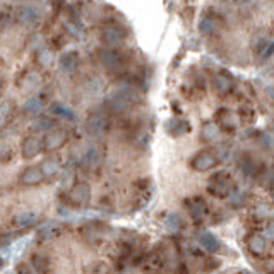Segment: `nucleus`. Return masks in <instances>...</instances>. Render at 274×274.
Listing matches in <instances>:
<instances>
[{
  "label": "nucleus",
  "mask_w": 274,
  "mask_h": 274,
  "mask_svg": "<svg viewBox=\"0 0 274 274\" xmlns=\"http://www.w3.org/2000/svg\"><path fill=\"white\" fill-rule=\"evenodd\" d=\"M216 119H218V123H220L221 127H224V129H237L238 123H240L237 113H233L231 110H220Z\"/></svg>",
  "instance_id": "15"
},
{
  "label": "nucleus",
  "mask_w": 274,
  "mask_h": 274,
  "mask_svg": "<svg viewBox=\"0 0 274 274\" xmlns=\"http://www.w3.org/2000/svg\"><path fill=\"white\" fill-rule=\"evenodd\" d=\"M38 62H40L41 65H48L51 62V51L50 50H41L40 57H38Z\"/></svg>",
  "instance_id": "30"
},
{
  "label": "nucleus",
  "mask_w": 274,
  "mask_h": 274,
  "mask_svg": "<svg viewBox=\"0 0 274 274\" xmlns=\"http://www.w3.org/2000/svg\"><path fill=\"white\" fill-rule=\"evenodd\" d=\"M199 243H201V247L206 250V252L214 254L220 250V242H218L216 237L211 235L209 231H204V233L199 235Z\"/></svg>",
  "instance_id": "18"
},
{
  "label": "nucleus",
  "mask_w": 274,
  "mask_h": 274,
  "mask_svg": "<svg viewBox=\"0 0 274 274\" xmlns=\"http://www.w3.org/2000/svg\"><path fill=\"white\" fill-rule=\"evenodd\" d=\"M187 204H188L190 218L195 223H201L206 218V214H207V206H206V202L202 201L201 197H194V199H190V201H187Z\"/></svg>",
  "instance_id": "11"
},
{
  "label": "nucleus",
  "mask_w": 274,
  "mask_h": 274,
  "mask_svg": "<svg viewBox=\"0 0 274 274\" xmlns=\"http://www.w3.org/2000/svg\"><path fill=\"white\" fill-rule=\"evenodd\" d=\"M41 110H43V101L40 100V98H31V100H28L24 103V112L26 113H40Z\"/></svg>",
  "instance_id": "26"
},
{
  "label": "nucleus",
  "mask_w": 274,
  "mask_h": 274,
  "mask_svg": "<svg viewBox=\"0 0 274 274\" xmlns=\"http://www.w3.org/2000/svg\"><path fill=\"white\" fill-rule=\"evenodd\" d=\"M60 233H62V226L57 223H48V224H45V226L40 228V238H43V240L58 237Z\"/></svg>",
  "instance_id": "24"
},
{
  "label": "nucleus",
  "mask_w": 274,
  "mask_h": 274,
  "mask_svg": "<svg viewBox=\"0 0 274 274\" xmlns=\"http://www.w3.org/2000/svg\"><path fill=\"white\" fill-rule=\"evenodd\" d=\"M190 130V123L184 119H170L166 122V132L171 137H180Z\"/></svg>",
  "instance_id": "14"
},
{
  "label": "nucleus",
  "mask_w": 274,
  "mask_h": 274,
  "mask_svg": "<svg viewBox=\"0 0 274 274\" xmlns=\"http://www.w3.org/2000/svg\"><path fill=\"white\" fill-rule=\"evenodd\" d=\"M262 235L267 238V240H271V242H274V221H269V223L266 224V228H264Z\"/></svg>",
  "instance_id": "29"
},
{
  "label": "nucleus",
  "mask_w": 274,
  "mask_h": 274,
  "mask_svg": "<svg viewBox=\"0 0 274 274\" xmlns=\"http://www.w3.org/2000/svg\"><path fill=\"white\" fill-rule=\"evenodd\" d=\"M230 199H231V204H233L235 207H242L247 201V195H245V192H242V190H235L230 194Z\"/></svg>",
  "instance_id": "27"
},
{
  "label": "nucleus",
  "mask_w": 274,
  "mask_h": 274,
  "mask_svg": "<svg viewBox=\"0 0 274 274\" xmlns=\"http://www.w3.org/2000/svg\"><path fill=\"white\" fill-rule=\"evenodd\" d=\"M201 134H202V139L207 142H213L220 139V129H218L216 123H206V125L202 127Z\"/></svg>",
  "instance_id": "23"
},
{
  "label": "nucleus",
  "mask_w": 274,
  "mask_h": 274,
  "mask_svg": "<svg viewBox=\"0 0 274 274\" xmlns=\"http://www.w3.org/2000/svg\"><path fill=\"white\" fill-rule=\"evenodd\" d=\"M58 65H60V68L64 70V72H74L77 68V65H79V58H77V53L76 51H68V53H64L60 57V60H58Z\"/></svg>",
  "instance_id": "17"
},
{
  "label": "nucleus",
  "mask_w": 274,
  "mask_h": 274,
  "mask_svg": "<svg viewBox=\"0 0 274 274\" xmlns=\"http://www.w3.org/2000/svg\"><path fill=\"white\" fill-rule=\"evenodd\" d=\"M98 58H100L101 65L105 68H108V70H119L122 67V57H120V53L110 50V48L98 51Z\"/></svg>",
  "instance_id": "8"
},
{
  "label": "nucleus",
  "mask_w": 274,
  "mask_h": 274,
  "mask_svg": "<svg viewBox=\"0 0 274 274\" xmlns=\"http://www.w3.org/2000/svg\"><path fill=\"white\" fill-rule=\"evenodd\" d=\"M41 148H43V144H41V141L38 139V137H33V136L26 137L24 141H22V144H21L22 158H26V159L34 158V156L41 151Z\"/></svg>",
  "instance_id": "13"
},
{
  "label": "nucleus",
  "mask_w": 274,
  "mask_h": 274,
  "mask_svg": "<svg viewBox=\"0 0 274 274\" xmlns=\"http://www.w3.org/2000/svg\"><path fill=\"white\" fill-rule=\"evenodd\" d=\"M65 142H67V132H65V130H62V129H53V130H50L47 136H45L43 149L47 153L57 151V149H60Z\"/></svg>",
  "instance_id": "5"
},
{
  "label": "nucleus",
  "mask_w": 274,
  "mask_h": 274,
  "mask_svg": "<svg viewBox=\"0 0 274 274\" xmlns=\"http://www.w3.org/2000/svg\"><path fill=\"white\" fill-rule=\"evenodd\" d=\"M267 94H269L271 98H274V86L273 87H267Z\"/></svg>",
  "instance_id": "33"
},
{
  "label": "nucleus",
  "mask_w": 274,
  "mask_h": 274,
  "mask_svg": "<svg viewBox=\"0 0 274 274\" xmlns=\"http://www.w3.org/2000/svg\"><path fill=\"white\" fill-rule=\"evenodd\" d=\"M245 243H247V249H249L254 256H264V254H266L267 243H266V237H264V235H259V233L249 235Z\"/></svg>",
  "instance_id": "12"
},
{
  "label": "nucleus",
  "mask_w": 274,
  "mask_h": 274,
  "mask_svg": "<svg viewBox=\"0 0 274 274\" xmlns=\"http://www.w3.org/2000/svg\"><path fill=\"white\" fill-rule=\"evenodd\" d=\"M108 117L103 112H93L89 113L86 120V129L93 137H100L108 130Z\"/></svg>",
  "instance_id": "3"
},
{
  "label": "nucleus",
  "mask_w": 274,
  "mask_h": 274,
  "mask_svg": "<svg viewBox=\"0 0 274 274\" xmlns=\"http://www.w3.org/2000/svg\"><path fill=\"white\" fill-rule=\"evenodd\" d=\"M123 38H125V34H123L122 29L117 28V26H106V28L103 29V33H101V41L105 45H108V47H117V45H120L123 41Z\"/></svg>",
  "instance_id": "10"
},
{
  "label": "nucleus",
  "mask_w": 274,
  "mask_h": 274,
  "mask_svg": "<svg viewBox=\"0 0 274 274\" xmlns=\"http://www.w3.org/2000/svg\"><path fill=\"white\" fill-rule=\"evenodd\" d=\"M96 156H98V151H93V149H91V151L86 154L87 163H89V165H94V163H96Z\"/></svg>",
  "instance_id": "32"
},
{
  "label": "nucleus",
  "mask_w": 274,
  "mask_h": 274,
  "mask_svg": "<svg viewBox=\"0 0 274 274\" xmlns=\"http://www.w3.org/2000/svg\"><path fill=\"white\" fill-rule=\"evenodd\" d=\"M51 113L57 117H60V119L64 120H68V122H74L76 120V115H74V112L68 106L65 105H60V103H55V105H51Z\"/></svg>",
  "instance_id": "22"
},
{
  "label": "nucleus",
  "mask_w": 274,
  "mask_h": 274,
  "mask_svg": "<svg viewBox=\"0 0 274 274\" xmlns=\"http://www.w3.org/2000/svg\"><path fill=\"white\" fill-rule=\"evenodd\" d=\"M45 178H47V175H45V171H43V168H41V165L29 166V168H26L24 171L21 173V184L22 185H28V187H33V185L41 184Z\"/></svg>",
  "instance_id": "7"
},
{
  "label": "nucleus",
  "mask_w": 274,
  "mask_h": 274,
  "mask_svg": "<svg viewBox=\"0 0 274 274\" xmlns=\"http://www.w3.org/2000/svg\"><path fill=\"white\" fill-rule=\"evenodd\" d=\"M207 192L213 194L214 197L226 199L231 194V177L226 171H220V173L213 175L209 178V185H207Z\"/></svg>",
  "instance_id": "1"
},
{
  "label": "nucleus",
  "mask_w": 274,
  "mask_h": 274,
  "mask_svg": "<svg viewBox=\"0 0 274 274\" xmlns=\"http://www.w3.org/2000/svg\"><path fill=\"white\" fill-rule=\"evenodd\" d=\"M41 168H43L47 177H51V175H55L58 171V163L53 161V159H47V161L41 163Z\"/></svg>",
  "instance_id": "28"
},
{
  "label": "nucleus",
  "mask_w": 274,
  "mask_h": 274,
  "mask_svg": "<svg viewBox=\"0 0 274 274\" xmlns=\"http://www.w3.org/2000/svg\"><path fill=\"white\" fill-rule=\"evenodd\" d=\"M273 53H274V41L273 43H267V47L260 51V58H262V60H267Z\"/></svg>",
  "instance_id": "31"
},
{
  "label": "nucleus",
  "mask_w": 274,
  "mask_h": 274,
  "mask_svg": "<svg viewBox=\"0 0 274 274\" xmlns=\"http://www.w3.org/2000/svg\"><path fill=\"white\" fill-rule=\"evenodd\" d=\"M130 103H132V96H130L127 91H117V93H113L112 96L106 100V106H108L112 112H123V110H127L130 106Z\"/></svg>",
  "instance_id": "6"
},
{
  "label": "nucleus",
  "mask_w": 274,
  "mask_h": 274,
  "mask_svg": "<svg viewBox=\"0 0 274 274\" xmlns=\"http://www.w3.org/2000/svg\"><path fill=\"white\" fill-rule=\"evenodd\" d=\"M16 21L22 26H33L40 21V14L36 9L29 7V5H22L16 11Z\"/></svg>",
  "instance_id": "9"
},
{
  "label": "nucleus",
  "mask_w": 274,
  "mask_h": 274,
  "mask_svg": "<svg viewBox=\"0 0 274 274\" xmlns=\"http://www.w3.org/2000/svg\"><path fill=\"white\" fill-rule=\"evenodd\" d=\"M38 221H40V218L34 213H21L12 218V224H14L16 228H31V226H34Z\"/></svg>",
  "instance_id": "16"
},
{
  "label": "nucleus",
  "mask_w": 274,
  "mask_h": 274,
  "mask_svg": "<svg viewBox=\"0 0 274 274\" xmlns=\"http://www.w3.org/2000/svg\"><path fill=\"white\" fill-rule=\"evenodd\" d=\"M214 87L220 94H228L233 89V81L226 76V74H218L214 77Z\"/></svg>",
  "instance_id": "19"
},
{
  "label": "nucleus",
  "mask_w": 274,
  "mask_h": 274,
  "mask_svg": "<svg viewBox=\"0 0 274 274\" xmlns=\"http://www.w3.org/2000/svg\"><path fill=\"white\" fill-rule=\"evenodd\" d=\"M199 31L204 36H211V34H214L218 31V21L214 17H209V16L202 17L201 22H199Z\"/></svg>",
  "instance_id": "21"
},
{
  "label": "nucleus",
  "mask_w": 274,
  "mask_h": 274,
  "mask_svg": "<svg viewBox=\"0 0 274 274\" xmlns=\"http://www.w3.org/2000/svg\"><path fill=\"white\" fill-rule=\"evenodd\" d=\"M163 224H165L170 231L177 233V231H180L182 226H184V221H182V218L178 216L177 213H168L163 218Z\"/></svg>",
  "instance_id": "20"
},
{
  "label": "nucleus",
  "mask_w": 274,
  "mask_h": 274,
  "mask_svg": "<svg viewBox=\"0 0 274 274\" xmlns=\"http://www.w3.org/2000/svg\"><path fill=\"white\" fill-rule=\"evenodd\" d=\"M68 199V204L74 206V207H86L89 204V199H91V188L87 184L84 182H79V184L74 185L67 194Z\"/></svg>",
  "instance_id": "2"
},
{
  "label": "nucleus",
  "mask_w": 274,
  "mask_h": 274,
  "mask_svg": "<svg viewBox=\"0 0 274 274\" xmlns=\"http://www.w3.org/2000/svg\"><path fill=\"white\" fill-rule=\"evenodd\" d=\"M55 122L50 119V117H40L33 122V130H36V132H43V130H50L53 129Z\"/></svg>",
  "instance_id": "25"
},
{
  "label": "nucleus",
  "mask_w": 274,
  "mask_h": 274,
  "mask_svg": "<svg viewBox=\"0 0 274 274\" xmlns=\"http://www.w3.org/2000/svg\"><path fill=\"white\" fill-rule=\"evenodd\" d=\"M218 156L213 154L211 151H199L194 158L190 159V166L195 171H207V170H213L218 165Z\"/></svg>",
  "instance_id": "4"
}]
</instances>
